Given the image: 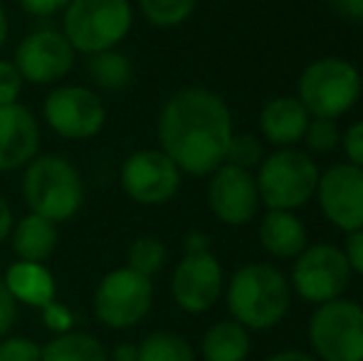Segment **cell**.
Masks as SVG:
<instances>
[{"mask_svg": "<svg viewBox=\"0 0 363 361\" xmlns=\"http://www.w3.org/2000/svg\"><path fill=\"white\" fill-rule=\"evenodd\" d=\"M158 149L181 169V174L211 176L225 164L233 141V111L218 91L183 87L163 101L156 121Z\"/></svg>", "mask_w": 363, "mask_h": 361, "instance_id": "cell-1", "label": "cell"}, {"mask_svg": "<svg viewBox=\"0 0 363 361\" xmlns=\"http://www.w3.org/2000/svg\"><path fill=\"white\" fill-rule=\"evenodd\" d=\"M225 297L235 322L247 332H262L277 327L287 317L291 287L279 267L269 262H247L233 272Z\"/></svg>", "mask_w": 363, "mask_h": 361, "instance_id": "cell-2", "label": "cell"}, {"mask_svg": "<svg viewBox=\"0 0 363 361\" xmlns=\"http://www.w3.org/2000/svg\"><path fill=\"white\" fill-rule=\"evenodd\" d=\"M363 94V77L354 62L336 55L316 57L296 79V99L314 119L339 121Z\"/></svg>", "mask_w": 363, "mask_h": 361, "instance_id": "cell-3", "label": "cell"}, {"mask_svg": "<svg viewBox=\"0 0 363 361\" xmlns=\"http://www.w3.org/2000/svg\"><path fill=\"white\" fill-rule=\"evenodd\" d=\"M23 196L30 213L57 226L79 213L84 203V181L72 161L57 154H43L25 166Z\"/></svg>", "mask_w": 363, "mask_h": 361, "instance_id": "cell-4", "label": "cell"}, {"mask_svg": "<svg viewBox=\"0 0 363 361\" xmlns=\"http://www.w3.org/2000/svg\"><path fill=\"white\" fill-rule=\"evenodd\" d=\"M319 164L304 149H274L255 171L259 201L267 211H299L314 201Z\"/></svg>", "mask_w": 363, "mask_h": 361, "instance_id": "cell-5", "label": "cell"}, {"mask_svg": "<svg viewBox=\"0 0 363 361\" xmlns=\"http://www.w3.org/2000/svg\"><path fill=\"white\" fill-rule=\"evenodd\" d=\"M134 25L129 0H69L62 15V35L74 52L96 55L116 50Z\"/></svg>", "mask_w": 363, "mask_h": 361, "instance_id": "cell-6", "label": "cell"}, {"mask_svg": "<svg viewBox=\"0 0 363 361\" xmlns=\"http://www.w3.org/2000/svg\"><path fill=\"white\" fill-rule=\"evenodd\" d=\"M309 339L324 361H363V307L351 299H331L311 314Z\"/></svg>", "mask_w": 363, "mask_h": 361, "instance_id": "cell-7", "label": "cell"}, {"mask_svg": "<svg viewBox=\"0 0 363 361\" xmlns=\"http://www.w3.org/2000/svg\"><path fill=\"white\" fill-rule=\"evenodd\" d=\"M153 282L151 277L131 267H116L106 272L94 292V314L109 329L136 327L151 312Z\"/></svg>", "mask_w": 363, "mask_h": 361, "instance_id": "cell-8", "label": "cell"}, {"mask_svg": "<svg viewBox=\"0 0 363 361\" xmlns=\"http://www.w3.org/2000/svg\"><path fill=\"white\" fill-rule=\"evenodd\" d=\"M351 274L354 272L341 248L331 243H314V245H306L299 257H294L291 289L304 302L326 304L346 292Z\"/></svg>", "mask_w": 363, "mask_h": 361, "instance_id": "cell-9", "label": "cell"}, {"mask_svg": "<svg viewBox=\"0 0 363 361\" xmlns=\"http://www.w3.org/2000/svg\"><path fill=\"white\" fill-rule=\"evenodd\" d=\"M43 116L57 136L67 141L94 139L106 124V106L99 91L65 84L45 96Z\"/></svg>", "mask_w": 363, "mask_h": 361, "instance_id": "cell-10", "label": "cell"}, {"mask_svg": "<svg viewBox=\"0 0 363 361\" xmlns=\"http://www.w3.org/2000/svg\"><path fill=\"white\" fill-rule=\"evenodd\" d=\"M314 201L326 223L341 233L363 228V169L346 161L334 164L319 174Z\"/></svg>", "mask_w": 363, "mask_h": 361, "instance_id": "cell-11", "label": "cell"}, {"mask_svg": "<svg viewBox=\"0 0 363 361\" xmlns=\"http://www.w3.org/2000/svg\"><path fill=\"white\" fill-rule=\"evenodd\" d=\"M181 169L161 149H139L121 164V188L139 206H163L181 188Z\"/></svg>", "mask_w": 363, "mask_h": 361, "instance_id": "cell-12", "label": "cell"}, {"mask_svg": "<svg viewBox=\"0 0 363 361\" xmlns=\"http://www.w3.org/2000/svg\"><path fill=\"white\" fill-rule=\"evenodd\" d=\"M74 48L60 30H35L15 48V67L23 82L55 84L74 67Z\"/></svg>", "mask_w": 363, "mask_h": 361, "instance_id": "cell-13", "label": "cell"}, {"mask_svg": "<svg viewBox=\"0 0 363 361\" xmlns=\"http://www.w3.org/2000/svg\"><path fill=\"white\" fill-rule=\"evenodd\" d=\"M225 289L223 265L211 250L186 252L171 277L173 302L188 314H203L220 299Z\"/></svg>", "mask_w": 363, "mask_h": 361, "instance_id": "cell-14", "label": "cell"}, {"mask_svg": "<svg viewBox=\"0 0 363 361\" xmlns=\"http://www.w3.org/2000/svg\"><path fill=\"white\" fill-rule=\"evenodd\" d=\"M208 206L223 226H247L262 206L255 174L233 164H223L211 174Z\"/></svg>", "mask_w": 363, "mask_h": 361, "instance_id": "cell-15", "label": "cell"}, {"mask_svg": "<svg viewBox=\"0 0 363 361\" xmlns=\"http://www.w3.org/2000/svg\"><path fill=\"white\" fill-rule=\"evenodd\" d=\"M40 156L38 116L18 104L0 106V171H18Z\"/></svg>", "mask_w": 363, "mask_h": 361, "instance_id": "cell-16", "label": "cell"}, {"mask_svg": "<svg viewBox=\"0 0 363 361\" xmlns=\"http://www.w3.org/2000/svg\"><path fill=\"white\" fill-rule=\"evenodd\" d=\"M309 119V111L301 106L296 96L277 94L264 101L259 109V136L264 144H272L274 149H291L301 144Z\"/></svg>", "mask_w": 363, "mask_h": 361, "instance_id": "cell-17", "label": "cell"}, {"mask_svg": "<svg viewBox=\"0 0 363 361\" xmlns=\"http://www.w3.org/2000/svg\"><path fill=\"white\" fill-rule=\"evenodd\" d=\"M257 233L262 250L277 260H294L309 245V231L294 211H267Z\"/></svg>", "mask_w": 363, "mask_h": 361, "instance_id": "cell-18", "label": "cell"}, {"mask_svg": "<svg viewBox=\"0 0 363 361\" xmlns=\"http://www.w3.org/2000/svg\"><path fill=\"white\" fill-rule=\"evenodd\" d=\"M3 282L15 302L28 304V307L43 309L57 294V284H55L52 272L45 267V262H13L3 274Z\"/></svg>", "mask_w": 363, "mask_h": 361, "instance_id": "cell-19", "label": "cell"}, {"mask_svg": "<svg viewBox=\"0 0 363 361\" xmlns=\"http://www.w3.org/2000/svg\"><path fill=\"white\" fill-rule=\"evenodd\" d=\"M13 240V250L18 255V260L25 262H45L50 260V255L57 248V226L48 218H40L35 213L25 216L23 221H18L10 233Z\"/></svg>", "mask_w": 363, "mask_h": 361, "instance_id": "cell-20", "label": "cell"}, {"mask_svg": "<svg viewBox=\"0 0 363 361\" xmlns=\"http://www.w3.org/2000/svg\"><path fill=\"white\" fill-rule=\"evenodd\" d=\"M206 361H245L250 354V332L235 319L216 322L201 342Z\"/></svg>", "mask_w": 363, "mask_h": 361, "instance_id": "cell-21", "label": "cell"}, {"mask_svg": "<svg viewBox=\"0 0 363 361\" xmlns=\"http://www.w3.org/2000/svg\"><path fill=\"white\" fill-rule=\"evenodd\" d=\"M89 79L99 91H126L134 82V65L119 50H104V52L89 55Z\"/></svg>", "mask_w": 363, "mask_h": 361, "instance_id": "cell-22", "label": "cell"}, {"mask_svg": "<svg viewBox=\"0 0 363 361\" xmlns=\"http://www.w3.org/2000/svg\"><path fill=\"white\" fill-rule=\"evenodd\" d=\"M40 361H109V352L86 332H65L43 347Z\"/></svg>", "mask_w": 363, "mask_h": 361, "instance_id": "cell-23", "label": "cell"}, {"mask_svg": "<svg viewBox=\"0 0 363 361\" xmlns=\"http://www.w3.org/2000/svg\"><path fill=\"white\" fill-rule=\"evenodd\" d=\"M139 361H196V352L181 334L153 332L139 344Z\"/></svg>", "mask_w": 363, "mask_h": 361, "instance_id": "cell-24", "label": "cell"}, {"mask_svg": "<svg viewBox=\"0 0 363 361\" xmlns=\"http://www.w3.org/2000/svg\"><path fill=\"white\" fill-rule=\"evenodd\" d=\"M141 15L156 28H178L198 8V0H139Z\"/></svg>", "mask_w": 363, "mask_h": 361, "instance_id": "cell-25", "label": "cell"}, {"mask_svg": "<svg viewBox=\"0 0 363 361\" xmlns=\"http://www.w3.org/2000/svg\"><path fill=\"white\" fill-rule=\"evenodd\" d=\"M126 260H129L126 267H131L134 272L144 274V277H153L166 265V245L156 235H139L129 245Z\"/></svg>", "mask_w": 363, "mask_h": 361, "instance_id": "cell-26", "label": "cell"}, {"mask_svg": "<svg viewBox=\"0 0 363 361\" xmlns=\"http://www.w3.org/2000/svg\"><path fill=\"white\" fill-rule=\"evenodd\" d=\"M267 156L264 151V141L259 139L257 134H233V141H230L228 156H225V164H233L238 169L245 171H257V166L262 164V159Z\"/></svg>", "mask_w": 363, "mask_h": 361, "instance_id": "cell-27", "label": "cell"}, {"mask_svg": "<svg viewBox=\"0 0 363 361\" xmlns=\"http://www.w3.org/2000/svg\"><path fill=\"white\" fill-rule=\"evenodd\" d=\"M301 144L306 146V154L311 156H324V154H331V151L339 149L341 144V129L336 121L331 119H309V126L304 131V139Z\"/></svg>", "mask_w": 363, "mask_h": 361, "instance_id": "cell-28", "label": "cell"}, {"mask_svg": "<svg viewBox=\"0 0 363 361\" xmlns=\"http://www.w3.org/2000/svg\"><path fill=\"white\" fill-rule=\"evenodd\" d=\"M43 347L30 337H3L0 342V361H40Z\"/></svg>", "mask_w": 363, "mask_h": 361, "instance_id": "cell-29", "label": "cell"}, {"mask_svg": "<svg viewBox=\"0 0 363 361\" xmlns=\"http://www.w3.org/2000/svg\"><path fill=\"white\" fill-rule=\"evenodd\" d=\"M23 91V77L13 60H0V106L18 104V96Z\"/></svg>", "mask_w": 363, "mask_h": 361, "instance_id": "cell-30", "label": "cell"}, {"mask_svg": "<svg viewBox=\"0 0 363 361\" xmlns=\"http://www.w3.org/2000/svg\"><path fill=\"white\" fill-rule=\"evenodd\" d=\"M339 146L346 156V164L363 169V119L351 121V124L341 131V144Z\"/></svg>", "mask_w": 363, "mask_h": 361, "instance_id": "cell-31", "label": "cell"}, {"mask_svg": "<svg viewBox=\"0 0 363 361\" xmlns=\"http://www.w3.org/2000/svg\"><path fill=\"white\" fill-rule=\"evenodd\" d=\"M43 319H45V324H48V329H52V332H57V334L72 332V324H74L72 309H69L67 304L57 302V299H52L48 307H43Z\"/></svg>", "mask_w": 363, "mask_h": 361, "instance_id": "cell-32", "label": "cell"}, {"mask_svg": "<svg viewBox=\"0 0 363 361\" xmlns=\"http://www.w3.org/2000/svg\"><path fill=\"white\" fill-rule=\"evenodd\" d=\"M341 250H344L351 272H356L363 277V228L361 231H354V233H346V240H344V248H341Z\"/></svg>", "mask_w": 363, "mask_h": 361, "instance_id": "cell-33", "label": "cell"}, {"mask_svg": "<svg viewBox=\"0 0 363 361\" xmlns=\"http://www.w3.org/2000/svg\"><path fill=\"white\" fill-rule=\"evenodd\" d=\"M15 319H18V302L13 299V294L8 292L3 277H0V339L8 337Z\"/></svg>", "mask_w": 363, "mask_h": 361, "instance_id": "cell-34", "label": "cell"}, {"mask_svg": "<svg viewBox=\"0 0 363 361\" xmlns=\"http://www.w3.org/2000/svg\"><path fill=\"white\" fill-rule=\"evenodd\" d=\"M69 0H18V5L30 15H38V18H48V15L62 13L67 8Z\"/></svg>", "mask_w": 363, "mask_h": 361, "instance_id": "cell-35", "label": "cell"}, {"mask_svg": "<svg viewBox=\"0 0 363 361\" xmlns=\"http://www.w3.org/2000/svg\"><path fill=\"white\" fill-rule=\"evenodd\" d=\"M326 3L339 18L349 23H363V0H326Z\"/></svg>", "mask_w": 363, "mask_h": 361, "instance_id": "cell-36", "label": "cell"}, {"mask_svg": "<svg viewBox=\"0 0 363 361\" xmlns=\"http://www.w3.org/2000/svg\"><path fill=\"white\" fill-rule=\"evenodd\" d=\"M183 248H186V252H208L211 250V238H208V233H203V231H191L186 235Z\"/></svg>", "mask_w": 363, "mask_h": 361, "instance_id": "cell-37", "label": "cell"}, {"mask_svg": "<svg viewBox=\"0 0 363 361\" xmlns=\"http://www.w3.org/2000/svg\"><path fill=\"white\" fill-rule=\"evenodd\" d=\"M109 361H139V344H131V342L116 344L109 354Z\"/></svg>", "mask_w": 363, "mask_h": 361, "instance_id": "cell-38", "label": "cell"}, {"mask_svg": "<svg viewBox=\"0 0 363 361\" xmlns=\"http://www.w3.org/2000/svg\"><path fill=\"white\" fill-rule=\"evenodd\" d=\"M13 226H15V221H13V211H10V203L0 196V243H3L5 238H10Z\"/></svg>", "mask_w": 363, "mask_h": 361, "instance_id": "cell-39", "label": "cell"}, {"mask_svg": "<svg viewBox=\"0 0 363 361\" xmlns=\"http://www.w3.org/2000/svg\"><path fill=\"white\" fill-rule=\"evenodd\" d=\"M264 361H314V359H311L309 354L299 352V349H289V352H279V354H274V357H269Z\"/></svg>", "mask_w": 363, "mask_h": 361, "instance_id": "cell-40", "label": "cell"}, {"mask_svg": "<svg viewBox=\"0 0 363 361\" xmlns=\"http://www.w3.org/2000/svg\"><path fill=\"white\" fill-rule=\"evenodd\" d=\"M8 30H10V25H8V13H5V8L0 5V50L5 48V43H8Z\"/></svg>", "mask_w": 363, "mask_h": 361, "instance_id": "cell-41", "label": "cell"}]
</instances>
